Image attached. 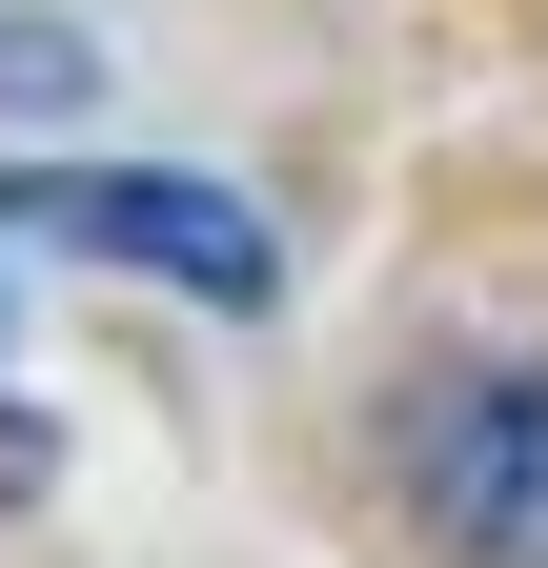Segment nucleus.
<instances>
[{"instance_id": "nucleus-1", "label": "nucleus", "mask_w": 548, "mask_h": 568, "mask_svg": "<svg viewBox=\"0 0 548 568\" xmlns=\"http://www.w3.org/2000/svg\"><path fill=\"white\" fill-rule=\"evenodd\" d=\"M386 467L447 568H548V366H427L386 406Z\"/></svg>"}, {"instance_id": "nucleus-2", "label": "nucleus", "mask_w": 548, "mask_h": 568, "mask_svg": "<svg viewBox=\"0 0 548 568\" xmlns=\"http://www.w3.org/2000/svg\"><path fill=\"white\" fill-rule=\"evenodd\" d=\"M0 224H41V244H102V264H163L183 305H264V284H285L264 203L183 183V163H0Z\"/></svg>"}]
</instances>
